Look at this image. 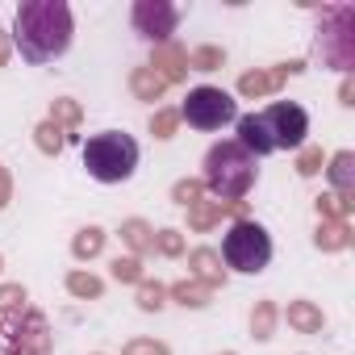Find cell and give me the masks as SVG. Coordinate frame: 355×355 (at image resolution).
<instances>
[{"instance_id": "6da1fadb", "label": "cell", "mask_w": 355, "mask_h": 355, "mask_svg": "<svg viewBox=\"0 0 355 355\" xmlns=\"http://www.w3.org/2000/svg\"><path fill=\"white\" fill-rule=\"evenodd\" d=\"M9 42L26 63H51L71 46V9L63 0H26L17 9Z\"/></svg>"}, {"instance_id": "7a4b0ae2", "label": "cell", "mask_w": 355, "mask_h": 355, "mask_svg": "<svg viewBox=\"0 0 355 355\" xmlns=\"http://www.w3.org/2000/svg\"><path fill=\"white\" fill-rule=\"evenodd\" d=\"M255 184V159L239 142H218L205 155V189L218 201H243Z\"/></svg>"}, {"instance_id": "3957f363", "label": "cell", "mask_w": 355, "mask_h": 355, "mask_svg": "<svg viewBox=\"0 0 355 355\" xmlns=\"http://www.w3.org/2000/svg\"><path fill=\"white\" fill-rule=\"evenodd\" d=\"M84 167L101 184H121L138 167V142L121 130L92 134V138H84Z\"/></svg>"}, {"instance_id": "277c9868", "label": "cell", "mask_w": 355, "mask_h": 355, "mask_svg": "<svg viewBox=\"0 0 355 355\" xmlns=\"http://www.w3.org/2000/svg\"><path fill=\"white\" fill-rule=\"evenodd\" d=\"M222 259H226L234 272H247V276L263 272V268L272 263V239H268V230H263L259 222L239 218V222L226 230V239H222Z\"/></svg>"}, {"instance_id": "5b68a950", "label": "cell", "mask_w": 355, "mask_h": 355, "mask_svg": "<svg viewBox=\"0 0 355 355\" xmlns=\"http://www.w3.org/2000/svg\"><path fill=\"white\" fill-rule=\"evenodd\" d=\"M175 113H180L193 130H222L226 121H239V105H234V96L222 92V88H209V84H205V88H193Z\"/></svg>"}, {"instance_id": "8992f818", "label": "cell", "mask_w": 355, "mask_h": 355, "mask_svg": "<svg viewBox=\"0 0 355 355\" xmlns=\"http://www.w3.org/2000/svg\"><path fill=\"white\" fill-rule=\"evenodd\" d=\"M259 125H263V138L272 150H301V142L309 134V113L293 101H276L259 113Z\"/></svg>"}, {"instance_id": "52a82bcc", "label": "cell", "mask_w": 355, "mask_h": 355, "mask_svg": "<svg viewBox=\"0 0 355 355\" xmlns=\"http://www.w3.org/2000/svg\"><path fill=\"white\" fill-rule=\"evenodd\" d=\"M175 21H180V9L167 0H138L134 5V30L150 42H167L175 34Z\"/></svg>"}, {"instance_id": "ba28073f", "label": "cell", "mask_w": 355, "mask_h": 355, "mask_svg": "<svg viewBox=\"0 0 355 355\" xmlns=\"http://www.w3.org/2000/svg\"><path fill=\"white\" fill-rule=\"evenodd\" d=\"M330 17H334V30L322 34V55H326L334 67L347 71V67L355 63V42H351V21H355V13H351V9H334Z\"/></svg>"}, {"instance_id": "9c48e42d", "label": "cell", "mask_w": 355, "mask_h": 355, "mask_svg": "<svg viewBox=\"0 0 355 355\" xmlns=\"http://www.w3.org/2000/svg\"><path fill=\"white\" fill-rule=\"evenodd\" d=\"M293 71H301V63H288V67H276V71H251V76L239 80V92H243V96H268V92H276Z\"/></svg>"}, {"instance_id": "30bf717a", "label": "cell", "mask_w": 355, "mask_h": 355, "mask_svg": "<svg viewBox=\"0 0 355 355\" xmlns=\"http://www.w3.org/2000/svg\"><path fill=\"white\" fill-rule=\"evenodd\" d=\"M13 343L26 347V351H34V355H42V351H46V322H42L38 313H26V322L17 318V326H13Z\"/></svg>"}, {"instance_id": "8fae6325", "label": "cell", "mask_w": 355, "mask_h": 355, "mask_svg": "<svg viewBox=\"0 0 355 355\" xmlns=\"http://www.w3.org/2000/svg\"><path fill=\"white\" fill-rule=\"evenodd\" d=\"M184 67H189V51H180V46H159V51H155V71H159L167 84L180 80Z\"/></svg>"}, {"instance_id": "7c38bea8", "label": "cell", "mask_w": 355, "mask_h": 355, "mask_svg": "<svg viewBox=\"0 0 355 355\" xmlns=\"http://www.w3.org/2000/svg\"><path fill=\"white\" fill-rule=\"evenodd\" d=\"M330 184L338 189V197H351L355 189V155L351 150H338L334 163H330Z\"/></svg>"}, {"instance_id": "4fadbf2b", "label": "cell", "mask_w": 355, "mask_h": 355, "mask_svg": "<svg viewBox=\"0 0 355 355\" xmlns=\"http://www.w3.org/2000/svg\"><path fill=\"white\" fill-rule=\"evenodd\" d=\"M284 318H288V326H297V330H305V334L322 330V313H318L309 301H293V305L284 309Z\"/></svg>"}, {"instance_id": "5bb4252c", "label": "cell", "mask_w": 355, "mask_h": 355, "mask_svg": "<svg viewBox=\"0 0 355 355\" xmlns=\"http://www.w3.org/2000/svg\"><path fill=\"white\" fill-rule=\"evenodd\" d=\"M130 84H134V92H138L142 101H155V96H159V92L167 88V80H163V76H159L155 67H138Z\"/></svg>"}, {"instance_id": "9a60e30c", "label": "cell", "mask_w": 355, "mask_h": 355, "mask_svg": "<svg viewBox=\"0 0 355 355\" xmlns=\"http://www.w3.org/2000/svg\"><path fill=\"white\" fill-rule=\"evenodd\" d=\"M193 268H197V280L201 284H209V288H218L222 284V272H218V255L214 251H193Z\"/></svg>"}, {"instance_id": "2e32d148", "label": "cell", "mask_w": 355, "mask_h": 355, "mask_svg": "<svg viewBox=\"0 0 355 355\" xmlns=\"http://www.w3.org/2000/svg\"><path fill=\"white\" fill-rule=\"evenodd\" d=\"M347 243H351L347 222H326V226L318 230V247H326V251H343Z\"/></svg>"}, {"instance_id": "e0dca14e", "label": "cell", "mask_w": 355, "mask_h": 355, "mask_svg": "<svg viewBox=\"0 0 355 355\" xmlns=\"http://www.w3.org/2000/svg\"><path fill=\"white\" fill-rule=\"evenodd\" d=\"M105 247V234L96 230V226H88V230H80L76 234V243H71V251H76V259H92L96 251Z\"/></svg>"}, {"instance_id": "ac0fdd59", "label": "cell", "mask_w": 355, "mask_h": 355, "mask_svg": "<svg viewBox=\"0 0 355 355\" xmlns=\"http://www.w3.org/2000/svg\"><path fill=\"white\" fill-rule=\"evenodd\" d=\"M0 313H5V318H21L26 313V288L21 284H5V288H0Z\"/></svg>"}, {"instance_id": "d6986e66", "label": "cell", "mask_w": 355, "mask_h": 355, "mask_svg": "<svg viewBox=\"0 0 355 355\" xmlns=\"http://www.w3.org/2000/svg\"><path fill=\"white\" fill-rule=\"evenodd\" d=\"M209 293H214V288L201 284V280H184V284H175V288H171V297H175V301H184V305H205Z\"/></svg>"}, {"instance_id": "ffe728a7", "label": "cell", "mask_w": 355, "mask_h": 355, "mask_svg": "<svg viewBox=\"0 0 355 355\" xmlns=\"http://www.w3.org/2000/svg\"><path fill=\"white\" fill-rule=\"evenodd\" d=\"M125 243L138 251V255H146V251H155V239H150V230H146V222H125Z\"/></svg>"}, {"instance_id": "44dd1931", "label": "cell", "mask_w": 355, "mask_h": 355, "mask_svg": "<svg viewBox=\"0 0 355 355\" xmlns=\"http://www.w3.org/2000/svg\"><path fill=\"white\" fill-rule=\"evenodd\" d=\"M222 51L218 46H201V51H189V67H197V71H214V67H222Z\"/></svg>"}, {"instance_id": "7402d4cb", "label": "cell", "mask_w": 355, "mask_h": 355, "mask_svg": "<svg viewBox=\"0 0 355 355\" xmlns=\"http://www.w3.org/2000/svg\"><path fill=\"white\" fill-rule=\"evenodd\" d=\"M318 214H326V218H334V222H347V214H351V201H347V197H338V193H330V197H318Z\"/></svg>"}, {"instance_id": "603a6c76", "label": "cell", "mask_w": 355, "mask_h": 355, "mask_svg": "<svg viewBox=\"0 0 355 355\" xmlns=\"http://www.w3.org/2000/svg\"><path fill=\"white\" fill-rule=\"evenodd\" d=\"M51 121H55L59 130H63V125H80V105H76V101H55Z\"/></svg>"}, {"instance_id": "cb8c5ba5", "label": "cell", "mask_w": 355, "mask_h": 355, "mask_svg": "<svg viewBox=\"0 0 355 355\" xmlns=\"http://www.w3.org/2000/svg\"><path fill=\"white\" fill-rule=\"evenodd\" d=\"M67 288H71L76 297H101V280H96V276H84V272H71V276H67Z\"/></svg>"}, {"instance_id": "d4e9b609", "label": "cell", "mask_w": 355, "mask_h": 355, "mask_svg": "<svg viewBox=\"0 0 355 355\" xmlns=\"http://www.w3.org/2000/svg\"><path fill=\"white\" fill-rule=\"evenodd\" d=\"M175 121H180V113H175V109H159V113L150 117V130H155V138H171Z\"/></svg>"}, {"instance_id": "484cf974", "label": "cell", "mask_w": 355, "mask_h": 355, "mask_svg": "<svg viewBox=\"0 0 355 355\" xmlns=\"http://www.w3.org/2000/svg\"><path fill=\"white\" fill-rule=\"evenodd\" d=\"M38 146L51 155V150H63V130L55 125V121H46V125H38Z\"/></svg>"}, {"instance_id": "4316f807", "label": "cell", "mask_w": 355, "mask_h": 355, "mask_svg": "<svg viewBox=\"0 0 355 355\" xmlns=\"http://www.w3.org/2000/svg\"><path fill=\"white\" fill-rule=\"evenodd\" d=\"M138 305H142V309H159V305H163V284L138 280Z\"/></svg>"}, {"instance_id": "83f0119b", "label": "cell", "mask_w": 355, "mask_h": 355, "mask_svg": "<svg viewBox=\"0 0 355 355\" xmlns=\"http://www.w3.org/2000/svg\"><path fill=\"white\" fill-rule=\"evenodd\" d=\"M272 322H276V309H272V305H259V309H255V318H251L255 338H272Z\"/></svg>"}, {"instance_id": "f1b7e54d", "label": "cell", "mask_w": 355, "mask_h": 355, "mask_svg": "<svg viewBox=\"0 0 355 355\" xmlns=\"http://www.w3.org/2000/svg\"><path fill=\"white\" fill-rule=\"evenodd\" d=\"M113 276L138 284V280H142V263H138V259H117V263H113Z\"/></svg>"}, {"instance_id": "f546056e", "label": "cell", "mask_w": 355, "mask_h": 355, "mask_svg": "<svg viewBox=\"0 0 355 355\" xmlns=\"http://www.w3.org/2000/svg\"><path fill=\"white\" fill-rule=\"evenodd\" d=\"M171 197L180 201V205H197V197H201V184H197V180H180V184L171 189Z\"/></svg>"}, {"instance_id": "4dcf8cb0", "label": "cell", "mask_w": 355, "mask_h": 355, "mask_svg": "<svg viewBox=\"0 0 355 355\" xmlns=\"http://www.w3.org/2000/svg\"><path fill=\"white\" fill-rule=\"evenodd\" d=\"M159 251H163V255H180V251H184L180 234H175V230H159Z\"/></svg>"}, {"instance_id": "1f68e13d", "label": "cell", "mask_w": 355, "mask_h": 355, "mask_svg": "<svg viewBox=\"0 0 355 355\" xmlns=\"http://www.w3.org/2000/svg\"><path fill=\"white\" fill-rule=\"evenodd\" d=\"M322 167V150H301V159H297V171L301 175H313Z\"/></svg>"}, {"instance_id": "d6a6232c", "label": "cell", "mask_w": 355, "mask_h": 355, "mask_svg": "<svg viewBox=\"0 0 355 355\" xmlns=\"http://www.w3.org/2000/svg\"><path fill=\"white\" fill-rule=\"evenodd\" d=\"M121 355H167V347L163 343H130Z\"/></svg>"}, {"instance_id": "836d02e7", "label": "cell", "mask_w": 355, "mask_h": 355, "mask_svg": "<svg viewBox=\"0 0 355 355\" xmlns=\"http://www.w3.org/2000/svg\"><path fill=\"white\" fill-rule=\"evenodd\" d=\"M9 205V175H5V167H0V209Z\"/></svg>"}, {"instance_id": "e575fe53", "label": "cell", "mask_w": 355, "mask_h": 355, "mask_svg": "<svg viewBox=\"0 0 355 355\" xmlns=\"http://www.w3.org/2000/svg\"><path fill=\"white\" fill-rule=\"evenodd\" d=\"M9 59V34H0V63Z\"/></svg>"}, {"instance_id": "d590c367", "label": "cell", "mask_w": 355, "mask_h": 355, "mask_svg": "<svg viewBox=\"0 0 355 355\" xmlns=\"http://www.w3.org/2000/svg\"><path fill=\"white\" fill-rule=\"evenodd\" d=\"M9 355H34V351H26V347H17V343H13V347H9Z\"/></svg>"}]
</instances>
